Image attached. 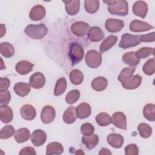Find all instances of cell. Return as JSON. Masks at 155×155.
I'll return each mask as SVG.
<instances>
[{
  "mask_svg": "<svg viewBox=\"0 0 155 155\" xmlns=\"http://www.w3.org/2000/svg\"><path fill=\"white\" fill-rule=\"evenodd\" d=\"M108 5V12L114 15L126 16L128 13V4L125 0L104 1Z\"/></svg>",
  "mask_w": 155,
  "mask_h": 155,
  "instance_id": "obj_1",
  "label": "cell"
},
{
  "mask_svg": "<svg viewBox=\"0 0 155 155\" xmlns=\"http://www.w3.org/2000/svg\"><path fill=\"white\" fill-rule=\"evenodd\" d=\"M25 34L33 39H41L47 34L48 29L45 24H29L24 30Z\"/></svg>",
  "mask_w": 155,
  "mask_h": 155,
  "instance_id": "obj_2",
  "label": "cell"
},
{
  "mask_svg": "<svg viewBox=\"0 0 155 155\" xmlns=\"http://www.w3.org/2000/svg\"><path fill=\"white\" fill-rule=\"evenodd\" d=\"M84 56V50L82 46L76 42L70 44L68 56L71 62V65H75L79 63Z\"/></svg>",
  "mask_w": 155,
  "mask_h": 155,
  "instance_id": "obj_3",
  "label": "cell"
},
{
  "mask_svg": "<svg viewBox=\"0 0 155 155\" xmlns=\"http://www.w3.org/2000/svg\"><path fill=\"white\" fill-rule=\"evenodd\" d=\"M85 61L86 64L90 68H97L101 65L102 58L100 53L96 50H91L87 52L85 56Z\"/></svg>",
  "mask_w": 155,
  "mask_h": 155,
  "instance_id": "obj_4",
  "label": "cell"
},
{
  "mask_svg": "<svg viewBox=\"0 0 155 155\" xmlns=\"http://www.w3.org/2000/svg\"><path fill=\"white\" fill-rule=\"evenodd\" d=\"M140 38V35H133L129 33H124L122 36L121 40L118 45L123 49L135 47L141 42Z\"/></svg>",
  "mask_w": 155,
  "mask_h": 155,
  "instance_id": "obj_5",
  "label": "cell"
},
{
  "mask_svg": "<svg viewBox=\"0 0 155 155\" xmlns=\"http://www.w3.org/2000/svg\"><path fill=\"white\" fill-rule=\"evenodd\" d=\"M90 28V25L83 21L75 22L71 26V31L73 34L79 37L86 35Z\"/></svg>",
  "mask_w": 155,
  "mask_h": 155,
  "instance_id": "obj_6",
  "label": "cell"
},
{
  "mask_svg": "<svg viewBox=\"0 0 155 155\" xmlns=\"http://www.w3.org/2000/svg\"><path fill=\"white\" fill-rule=\"evenodd\" d=\"M56 111L54 108L49 105H47L43 107L41 113V119L43 123L50 124L55 119Z\"/></svg>",
  "mask_w": 155,
  "mask_h": 155,
  "instance_id": "obj_7",
  "label": "cell"
},
{
  "mask_svg": "<svg viewBox=\"0 0 155 155\" xmlns=\"http://www.w3.org/2000/svg\"><path fill=\"white\" fill-rule=\"evenodd\" d=\"M105 27L109 32L117 33L124 28V22L121 19L109 18L105 21Z\"/></svg>",
  "mask_w": 155,
  "mask_h": 155,
  "instance_id": "obj_8",
  "label": "cell"
},
{
  "mask_svg": "<svg viewBox=\"0 0 155 155\" xmlns=\"http://www.w3.org/2000/svg\"><path fill=\"white\" fill-rule=\"evenodd\" d=\"M47 134L42 130H35L30 136V139L33 145L35 147H40L45 143L47 140Z\"/></svg>",
  "mask_w": 155,
  "mask_h": 155,
  "instance_id": "obj_9",
  "label": "cell"
},
{
  "mask_svg": "<svg viewBox=\"0 0 155 155\" xmlns=\"http://www.w3.org/2000/svg\"><path fill=\"white\" fill-rule=\"evenodd\" d=\"M153 28H154L153 25L146 22L139 20H133L130 24V30L133 32H143Z\"/></svg>",
  "mask_w": 155,
  "mask_h": 155,
  "instance_id": "obj_10",
  "label": "cell"
},
{
  "mask_svg": "<svg viewBox=\"0 0 155 155\" xmlns=\"http://www.w3.org/2000/svg\"><path fill=\"white\" fill-rule=\"evenodd\" d=\"M45 84L44 75L40 72H36L33 74L29 79V84L35 89L42 88Z\"/></svg>",
  "mask_w": 155,
  "mask_h": 155,
  "instance_id": "obj_11",
  "label": "cell"
},
{
  "mask_svg": "<svg viewBox=\"0 0 155 155\" xmlns=\"http://www.w3.org/2000/svg\"><path fill=\"white\" fill-rule=\"evenodd\" d=\"M133 12L134 15L144 18L148 13V5L143 1H137L133 5Z\"/></svg>",
  "mask_w": 155,
  "mask_h": 155,
  "instance_id": "obj_12",
  "label": "cell"
},
{
  "mask_svg": "<svg viewBox=\"0 0 155 155\" xmlns=\"http://www.w3.org/2000/svg\"><path fill=\"white\" fill-rule=\"evenodd\" d=\"M88 39L92 42H99L105 38V33L99 27H92L87 33Z\"/></svg>",
  "mask_w": 155,
  "mask_h": 155,
  "instance_id": "obj_13",
  "label": "cell"
},
{
  "mask_svg": "<svg viewBox=\"0 0 155 155\" xmlns=\"http://www.w3.org/2000/svg\"><path fill=\"white\" fill-rule=\"evenodd\" d=\"M46 15V10L44 7L41 5H36L30 10L29 13L30 18L33 21H40Z\"/></svg>",
  "mask_w": 155,
  "mask_h": 155,
  "instance_id": "obj_14",
  "label": "cell"
},
{
  "mask_svg": "<svg viewBox=\"0 0 155 155\" xmlns=\"http://www.w3.org/2000/svg\"><path fill=\"white\" fill-rule=\"evenodd\" d=\"M22 117L26 120H31L36 117V111L35 107L30 104H25L20 109Z\"/></svg>",
  "mask_w": 155,
  "mask_h": 155,
  "instance_id": "obj_15",
  "label": "cell"
},
{
  "mask_svg": "<svg viewBox=\"0 0 155 155\" xmlns=\"http://www.w3.org/2000/svg\"><path fill=\"white\" fill-rule=\"evenodd\" d=\"M112 123L115 127L120 129L127 130V118L122 112L117 111L113 114Z\"/></svg>",
  "mask_w": 155,
  "mask_h": 155,
  "instance_id": "obj_16",
  "label": "cell"
},
{
  "mask_svg": "<svg viewBox=\"0 0 155 155\" xmlns=\"http://www.w3.org/2000/svg\"><path fill=\"white\" fill-rule=\"evenodd\" d=\"M33 66L34 64H31L30 62L22 60L19 61L16 64L15 69L18 74L21 75H25L32 71Z\"/></svg>",
  "mask_w": 155,
  "mask_h": 155,
  "instance_id": "obj_17",
  "label": "cell"
},
{
  "mask_svg": "<svg viewBox=\"0 0 155 155\" xmlns=\"http://www.w3.org/2000/svg\"><path fill=\"white\" fill-rule=\"evenodd\" d=\"M91 109L90 105L85 102H83L78 105L76 108V113L77 117L83 119L88 117L91 114Z\"/></svg>",
  "mask_w": 155,
  "mask_h": 155,
  "instance_id": "obj_18",
  "label": "cell"
},
{
  "mask_svg": "<svg viewBox=\"0 0 155 155\" xmlns=\"http://www.w3.org/2000/svg\"><path fill=\"white\" fill-rule=\"evenodd\" d=\"M65 4V8L68 15L73 16L76 15L80 8V1L79 0H71V1H63Z\"/></svg>",
  "mask_w": 155,
  "mask_h": 155,
  "instance_id": "obj_19",
  "label": "cell"
},
{
  "mask_svg": "<svg viewBox=\"0 0 155 155\" xmlns=\"http://www.w3.org/2000/svg\"><path fill=\"white\" fill-rule=\"evenodd\" d=\"M107 142L113 148H120L124 142L123 136L117 133H111L107 138Z\"/></svg>",
  "mask_w": 155,
  "mask_h": 155,
  "instance_id": "obj_20",
  "label": "cell"
},
{
  "mask_svg": "<svg viewBox=\"0 0 155 155\" xmlns=\"http://www.w3.org/2000/svg\"><path fill=\"white\" fill-rule=\"evenodd\" d=\"M117 41V37L114 35H110L107 37L104 41L102 42L99 47V50L101 53H104L105 51L110 50L113 46H114Z\"/></svg>",
  "mask_w": 155,
  "mask_h": 155,
  "instance_id": "obj_21",
  "label": "cell"
},
{
  "mask_svg": "<svg viewBox=\"0 0 155 155\" xmlns=\"http://www.w3.org/2000/svg\"><path fill=\"white\" fill-rule=\"evenodd\" d=\"M135 70L136 67H125L121 70L120 74H119L117 78L118 81H120L122 84L128 82L133 77V75Z\"/></svg>",
  "mask_w": 155,
  "mask_h": 155,
  "instance_id": "obj_22",
  "label": "cell"
},
{
  "mask_svg": "<svg viewBox=\"0 0 155 155\" xmlns=\"http://www.w3.org/2000/svg\"><path fill=\"white\" fill-rule=\"evenodd\" d=\"M0 118L2 122L8 124L13 120V113L12 109L7 106H1L0 108Z\"/></svg>",
  "mask_w": 155,
  "mask_h": 155,
  "instance_id": "obj_23",
  "label": "cell"
},
{
  "mask_svg": "<svg viewBox=\"0 0 155 155\" xmlns=\"http://www.w3.org/2000/svg\"><path fill=\"white\" fill-rule=\"evenodd\" d=\"M13 90L15 93L20 97H25L31 90V86L30 84L25 82H18L15 84Z\"/></svg>",
  "mask_w": 155,
  "mask_h": 155,
  "instance_id": "obj_24",
  "label": "cell"
},
{
  "mask_svg": "<svg viewBox=\"0 0 155 155\" xmlns=\"http://www.w3.org/2000/svg\"><path fill=\"white\" fill-rule=\"evenodd\" d=\"M76 119L77 116L76 113V108L73 106H70L67 108L63 113L62 119L64 122L67 124L74 123Z\"/></svg>",
  "mask_w": 155,
  "mask_h": 155,
  "instance_id": "obj_25",
  "label": "cell"
},
{
  "mask_svg": "<svg viewBox=\"0 0 155 155\" xmlns=\"http://www.w3.org/2000/svg\"><path fill=\"white\" fill-rule=\"evenodd\" d=\"M92 88L97 91L104 90L108 85L107 79L102 76H99L94 78L91 84Z\"/></svg>",
  "mask_w": 155,
  "mask_h": 155,
  "instance_id": "obj_26",
  "label": "cell"
},
{
  "mask_svg": "<svg viewBox=\"0 0 155 155\" xmlns=\"http://www.w3.org/2000/svg\"><path fill=\"white\" fill-rule=\"evenodd\" d=\"M30 137V131L27 128H21L18 129L15 133L14 137L16 142L23 143L27 141Z\"/></svg>",
  "mask_w": 155,
  "mask_h": 155,
  "instance_id": "obj_27",
  "label": "cell"
},
{
  "mask_svg": "<svg viewBox=\"0 0 155 155\" xmlns=\"http://www.w3.org/2000/svg\"><path fill=\"white\" fill-rule=\"evenodd\" d=\"M82 142L88 150H92L97 145L99 137L97 134H92L90 136H84L82 137Z\"/></svg>",
  "mask_w": 155,
  "mask_h": 155,
  "instance_id": "obj_28",
  "label": "cell"
},
{
  "mask_svg": "<svg viewBox=\"0 0 155 155\" xmlns=\"http://www.w3.org/2000/svg\"><path fill=\"white\" fill-rule=\"evenodd\" d=\"M142 79V78L140 75L136 74L133 76L131 79L128 82L122 84V85L125 89L134 90L138 88L140 85Z\"/></svg>",
  "mask_w": 155,
  "mask_h": 155,
  "instance_id": "obj_29",
  "label": "cell"
},
{
  "mask_svg": "<svg viewBox=\"0 0 155 155\" xmlns=\"http://www.w3.org/2000/svg\"><path fill=\"white\" fill-rule=\"evenodd\" d=\"M0 52L4 57L10 58L14 55L15 48L12 44L7 42H4L0 44Z\"/></svg>",
  "mask_w": 155,
  "mask_h": 155,
  "instance_id": "obj_30",
  "label": "cell"
},
{
  "mask_svg": "<svg viewBox=\"0 0 155 155\" xmlns=\"http://www.w3.org/2000/svg\"><path fill=\"white\" fill-rule=\"evenodd\" d=\"M122 61L124 64H127L130 67H134L139 64L140 59L136 58L135 51H129L125 53L123 55Z\"/></svg>",
  "mask_w": 155,
  "mask_h": 155,
  "instance_id": "obj_31",
  "label": "cell"
},
{
  "mask_svg": "<svg viewBox=\"0 0 155 155\" xmlns=\"http://www.w3.org/2000/svg\"><path fill=\"white\" fill-rule=\"evenodd\" d=\"M64 152V148L61 143L53 142L49 143L46 147V154H61Z\"/></svg>",
  "mask_w": 155,
  "mask_h": 155,
  "instance_id": "obj_32",
  "label": "cell"
},
{
  "mask_svg": "<svg viewBox=\"0 0 155 155\" xmlns=\"http://www.w3.org/2000/svg\"><path fill=\"white\" fill-rule=\"evenodd\" d=\"M96 122L101 127H106L112 123L111 116L107 113L102 112L99 113L95 117Z\"/></svg>",
  "mask_w": 155,
  "mask_h": 155,
  "instance_id": "obj_33",
  "label": "cell"
},
{
  "mask_svg": "<svg viewBox=\"0 0 155 155\" xmlns=\"http://www.w3.org/2000/svg\"><path fill=\"white\" fill-rule=\"evenodd\" d=\"M70 82L76 85H80L84 80V75L78 69H74L71 71L69 75Z\"/></svg>",
  "mask_w": 155,
  "mask_h": 155,
  "instance_id": "obj_34",
  "label": "cell"
},
{
  "mask_svg": "<svg viewBox=\"0 0 155 155\" xmlns=\"http://www.w3.org/2000/svg\"><path fill=\"white\" fill-rule=\"evenodd\" d=\"M143 114L145 119L150 121L155 120V105L153 104H148L143 107Z\"/></svg>",
  "mask_w": 155,
  "mask_h": 155,
  "instance_id": "obj_35",
  "label": "cell"
},
{
  "mask_svg": "<svg viewBox=\"0 0 155 155\" xmlns=\"http://www.w3.org/2000/svg\"><path fill=\"white\" fill-rule=\"evenodd\" d=\"M67 88V81L65 78H59L56 83L54 94L56 96H59L62 95L65 91Z\"/></svg>",
  "mask_w": 155,
  "mask_h": 155,
  "instance_id": "obj_36",
  "label": "cell"
},
{
  "mask_svg": "<svg viewBox=\"0 0 155 155\" xmlns=\"http://www.w3.org/2000/svg\"><path fill=\"white\" fill-rule=\"evenodd\" d=\"M84 8L87 13L93 14L99 8V1L97 0H85L84 1Z\"/></svg>",
  "mask_w": 155,
  "mask_h": 155,
  "instance_id": "obj_37",
  "label": "cell"
},
{
  "mask_svg": "<svg viewBox=\"0 0 155 155\" xmlns=\"http://www.w3.org/2000/svg\"><path fill=\"white\" fill-rule=\"evenodd\" d=\"M154 49L153 47H142L139 49L136 52H135V55L137 58L145 59L148 58L151 55H154Z\"/></svg>",
  "mask_w": 155,
  "mask_h": 155,
  "instance_id": "obj_38",
  "label": "cell"
},
{
  "mask_svg": "<svg viewBox=\"0 0 155 155\" xmlns=\"http://www.w3.org/2000/svg\"><path fill=\"white\" fill-rule=\"evenodd\" d=\"M137 130L140 136L143 138H148L152 134V128L147 124L140 123L137 126Z\"/></svg>",
  "mask_w": 155,
  "mask_h": 155,
  "instance_id": "obj_39",
  "label": "cell"
},
{
  "mask_svg": "<svg viewBox=\"0 0 155 155\" xmlns=\"http://www.w3.org/2000/svg\"><path fill=\"white\" fill-rule=\"evenodd\" d=\"M142 70L143 73L148 76L152 75L155 72V60L154 58H150L144 64Z\"/></svg>",
  "mask_w": 155,
  "mask_h": 155,
  "instance_id": "obj_40",
  "label": "cell"
},
{
  "mask_svg": "<svg viewBox=\"0 0 155 155\" xmlns=\"http://www.w3.org/2000/svg\"><path fill=\"white\" fill-rule=\"evenodd\" d=\"M15 133V130L12 125H5L1 130L0 138L1 139H7L11 137Z\"/></svg>",
  "mask_w": 155,
  "mask_h": 155,
  "instance_id": "obj_41",
  "label": "cell"
},
{
  "mask_svg": "<svg viewBox=\"0 0 155 155\" xmlns=\"http://www.w3.org/2000/svg\"><path fill=\"white\" fill-rule=\"evenodd\" d=\"M80 92L78 90H73L70 91L65 96V101L68 104L76 103L79 99Z\"/></svg>",
  "mask_w": 155,
  "mask_h": 155,
  "instance_id": "obj_42",
  "label": "cell"
},
{
  "mask_svg": "<svg viewBox=\"0 0 155 155\" xmlns=\"http://www.w3.org/2000/svg\"><path fill=\"white\" fill-rule=\"evenodd\" d=\"M94 131V128L90 123H84L81 127V132L84 136H90L93 134Z\"/></svg>",
  "mask_w": 155,
  "mask_h": 155,
  "instance_id": "obj_43",
  "label": "cell"
},
{
  "mask_svg": "<svg viewBox=\"0 0 155 155\" xmlns=\"http://www.w3.org/2000/svg\"><path fill=\"white\" fill-rule=\"evenodd\" d=\"M11 100V94L9 91H4L0 92V105H7Z\"/></svg>",
  "mask_w": 155,
  "mask_h": 155,
  "instance_id": "obj_44",
  "label": "cell"
},
{
  "mask_svg": "<svg viewBox=\"0 0 155 155\" xmlns=\"http://www.w3.org/2000/svg\"><path fill=\"white\" fill-rule=\"evenodd\" d=\"M125 155H137L139 154V148L134 143L128 144L125 148Z\"/></svg>",
  "mask_w": 155,
  "mask_h": 155,
  "instance_id": "obj_45",
  "label": "cell"
},
{
  "mask_svg": "<svg viewBox=\"0 0 155 155\" xmlns=\"http://www.w3.org/2000/svg\"><path fill=\"white\" fill-rule=\"evenodd\" d=\"M154 32H151L146 35H140V40L142 42H154L155 41V37H154Z\"/></svg>",
  "mask_w": 155,
  "mask_h": 155,
  "instance_id": "obj_46",
  "label": "cell"
},
{
  "mask_svg": "<svg viewBox=\"0 0 155 155\" xmlns=\"http://www.w3.org/2000/svg\"><path fill=\"white\" fill-rule=\"evenodd\" d=\"M10 84V81L8 78H0V91H7Z\"/></svg>",
  "mask_w": 155,
  "mask_h": 155,
  "instance_id": "obj_47",
  "label": "cell"
},
{
  "mask_svg": "<svg viewBox=\"0 0 155 155\" xmlns=\"http://www.w3.org/2000/svg\"><path fill=\"white\" fill-rule=\"evenodd\" d=\"M19 155H36V152L31 147H25L21 149L19 153Z\"/></svg>",
  "mask_w": 155,
  "mask_h": 155,
  "instance_id": "obj_48",
  "label": "cell"
},
{
  "mask_svg": "<svg viewBox=\"0 0 155 155\" xmlns=\"http://www.w3.org/2000/svg\"><path fill=\"white\" fill-rule=\"evenodd\" d=\"M111 152L110 151V150H108V148H102L99 152V154L101 155V154H111Z\"/></svg>",
  "mask_w": 155,
  "mask_h": 155,
  "instance_id": "obj_49",
  "label": "cell"
},
{
  "mask_svg": "<svg viewBox=\"0 0 155 155\" xmlns=\"http://www.w3.org/2000/svg\"><path fill=\"white\" fill-rule=\"evenodd\" d=\"M5 26L3 24H1V36H0V37L1 38L3 37V36L5 35Z\"/></svg>",
  "mask_w": 155,
  "mask_h": 155,
  "instance_id": "obj_50",
  "label": "cell"
}]
</instances>
